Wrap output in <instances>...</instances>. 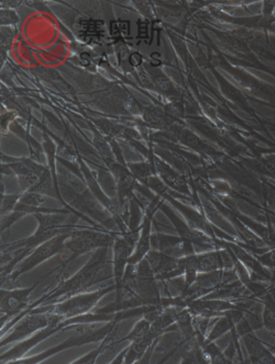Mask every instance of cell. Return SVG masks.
Segmentation results:
<instances>
[{
  "label": "cell",
  "mask_w": 275,
  "mask_h": 364,
  "mask_svg": "<svg viewBox=\"0 0 275 364\" xmlns=\"http://www.w3.org/2000/svg\"><path fill=\"white\" fill-rule=\"evenodd\" d=\"M108 248H99L96 250L92 258L87 262V264L83 267L78 272L75 273L72 278L66 280H61L56 289L48 291L43 296L40 297L39 300L29 305L27 309H32L38 307L39 305L46 303H51L58 299L60 296H64L66 299L73 296V295L84 293L88 290L93 285L97 284L100 281L106 280L109 277H102V272L110 266L114 264L108 260Z\"/></svg>",
  "instance_id": "6da1fadb"
},
{
  "label": "cell",
  "mask_w": 275,
  "mask_h": 364,
  "mask_svg": "<svg viewBox=\"0 0 275 364\" xmlns=\"http://www.w3.org/2000/svg\"><path fill=\"white\" fill-rule=\"evenodd\" d=\"M113 291H116V284L109 285V287L95 291V292L80 293V294L73 295V296L68 297L64 302L58 303V304L34 307L30 311L26 309V311L20 313L18 316H16V318L12 319L8 323L7 327L10 329L12 326H15V323H17L29 311H32V313L51 311L54 314L64 317V319H70L73 317L80 316V315L87 314L97 304V302H99L105 295L113 292Z\"/></svg>",
  "instance_id": "7a4b0ae2"
},
{
  "label": "cell",
  "mask_w": 275,
  "mask_h": 364,
  "mask_svg": "<svg viewBox=\"0 0 275 364\" xmlns=\"http://www.w3.org/2000/svg\"><path fill=\"white\" fill-rule=\"evenodd\" d=\"M117 323H118V321H108V323L100 327V328H96L95 326H84L85 323H82V326H80L78 333L68 338V341H64V343H58L56 347L48 349L44 353H39V355H34V357L17 360L14 363H40V362L48 359L52 355L62 353L64 350L70 349V348L80 347V346L103 341L107 336L110 335L115 331Z\"/></svg>",
  "instance_id": "3957f363"
},
{
  "label": "cell",
  "mask_w": 275,
  "mask_h": 364,
  "mask_svg": "<svg viewBox=\"0 0 275 364\" xmlns=\"http://www.w3.org/2000/svg\"><path fill=\"white\" fill-rule=\"evenodd\" d=\"M117 235L109 234V232H97L94 230H73L70 237L66 242V250L71 252V256L66 259L62 264V268L64 269L74 262L75 259L86 254V252H93V250L104 248L114 245Z\"/></svg>",
  "instance_id": "277c9868"
},
{
  "label": "cell",
  "mask_w": 275,
  "mask_h": 364,
  "mask_svg": "<svg viewBox=\"0 0 275 364\" xmlns=\"http://www.w3.org/2000/svg\"><path fill=\"white\" fill-rule=\"evenodd\" d=\"M141 228L135 230H128L123 232V235L117 236L114 242V278L116 284V300L120 302L123 300L121 294V287H123V279L125 276L129 259L133 256L135 247L137 246L138 240L140 237Z\"/></svg>",
  "instance_id": "5b68a950"
},
{
  "label": "cell",
  "mask_w": 275,
  "mask_h": 364,
  "mask_svg": "<svg viewBox=\"0 0 275 364\" xmlns=\"http://www.w3.org/2000/svg\"><path fill=\"white\" fill-rule=\"evenodd\" d=\"M66 321L64 317L60 315L54 314L51 311H44V313H32L29 311L27 315H24L15 326L12 328L10 335L1 339L0 346L1 348L15 341H21L26 338L29 337L36 331L46 328L52 323H60Z\"/></svg>",
  "instance_id": "8992f818"
},
{
  "label": "cell",
  "mask_w": 275,
  "mask_h": 364,
  "mask_svg": "<svg viewBox=\"0 0 275 364\" xmlns=\"http://www.w3.org/2000/svg\"><path fill=\"white\" fill-rule=\"evenodd\" d=\"M71 234L72 232L61 234V235L56 236V237L36 247V250H32L31 254L27 258L22 260L19 266L16 267L15 270L12 271L7 281L11 283L16 282L18 278L24 273L29 272L32 269L39 266L40 264L46 262L48 259L60 254L61 252H63L66 250V242L70 237Z\"/></svg>",
  "instance_id": "52a82bcc"
},
{
  "label": "cell",
  "mask_w": 275,
  "mask_h": 364,
  "mask_svg": "<svg viewBox=\"0 0 275 364\" xmlns=\"http://www.w3.org/2000/svg\"><path fill=\"white\" fill-rule=\"evenodd\" d=\"M133 291L143 305H162V296L157 287V280L147 258L142 259L135 266Z\"/></svg>",
  "instance_id": "ba28073f"
},
{
  "label": "cell",
  "mask_w": 275,
  "mask_h": 364,
  "mask_svg": "<svg viewBox=\"0 0 275 364\" xmlns=\"http://www.w3.org/2000/svg\"><path fill=\"white\" fill-rule=\"evenodd\" d=\"M39 282L34 283L32 287L27 289H7L1 288L0 296H1V328L8 323L11 317L18 316L20 313L26 311L29 307V299L34 289L38 287Z\"/></svg>",
  "instance_id": "9c48e42d"
},
{
  "label": "cell",
  "mask_w": 275,
  "mask_h": 364,
  "mask_svg": "<svg viewBox=\"0 0 275 364\" xmlns=\"http://www.w3.org/2000/svg\"><path fill=\"white\" fill-rule=\"evenodd\" d=\"M145 258L152 268L157 281H162V282L171 281L183 276L185 272L184 257L174 258L157 250H150Z\"/></svg>",
  "instance_id": "30bf717a"
},
{
  "label": "cell",
  "mask_w": 275,
  "mask_h": 364,
  "mask_svg": "<svg viewBox=\"0 0 275 364\" xmlns=\"http://www.w3.org/2000/svg\"><path fill=\"white\" fill-rule=\"evenodd\" d=\"M151 248L174 258H182L196 254L195 247L191 240H184L180 235H167L160 232L151 235Z\"/></svg>",
  "instance_id": "8fae6325"
},
{
  "label": "cell",
  "mask_w": 275,
  "mask_h": 364,
  "mask_svg": "<svg viewBox=\"0 0 275 364\" xmlns=\"http://www.w3.org/2000/svg\"><path fill=\"white\" fill-rule=\"evenodd\" d=\"M64 328H66V327L63 326V323H52V325L46 327V328L41 329V331L36 333V335L20 341L19 343H17L15 347L12 348L9 351H7V353H1L0 362H1V363H8V362L14 363V362L21 359V358L27 355L32 348L36 347V345H39L40 343L46 341L48 337H51V336H53L54 333H58V331H64Z\"/></svg>",
  "instance_id": "7c38bea8"
},
{
  "label": "cell",
  "mask_w": 275,
  "mask_h": 364,
  "mask_svg": "<svg viewBox=\"0 0 275 364\" xmlns=\"http://www.w3.org/2000/svg\"><path fill=\"white\" fill-rule=\"evenodd\" d=\"M160 197L163 199L170 201L172 205L175 206L179 211L185 216L187 224L191 226L194 230H201V232H205L210 237L216 238L215 230H214V226L210 225L208 223L207 218L205 215L196 211V210L192 209L190 206L185 205V204L181 203L177 200L174 199L170 193V188H167V190L162 191V193L159 194Z\"/></svg>",
  "instance_id": "4fadbf2b"
},
{
  "label": "cell",
  "mask_w": 275,
  "mask_h": 364,
  "mask_svg": "<svg viewBox=\"0 0 275 364\" xmlns=\"http://www.w3.org/2000/svg\"><path fill=\"white\" fill-rule=\"evenodd\" d=\"M251 363H275V355L260 341L254 331L242 336Z\"/></svg>",
  "instance_id": "5bb4252c"
},
{
  "label": "cell",
  "mask_w": 275,
  "mask_h": 364,
  "mask_svg": "<svg viewBox=\"0 0 275 364\" xmlns=\"http://www.w3.org/2000/svg\"><path fill=\"white\" fill-rule=\"evenodd\" d=\"M155 166L157 175H159L160 179L165 182L167 187L180 192V193L189 194V196L191 194L187 180L183 176L180 175L177 171H174L171 166L167 165V163L157 159L155 156Z\"/></svg>",
  "instance_id": "9a60e30c"
},
{
  "label": "cell",
  "mask_w": 275,
  "mask_h": 364,
  "mask_svg": "<svg viewBox=\"0 0 275 364\" xmlns=\"http://www.w3.org/2000/svg\"><path fill=\"white\" fill-rule=\"evenodd\" d=\"M151 80H152L153 88L163 95L171 99L172 101H179L180 91L177 87L174 86L172 80L169 77L162 72V70H157V68H147Z\"/></svg>",
  "instance_id": "2e32d148"
},
{
  "label": "cell",
  "mask_w": 275,
  "mask_h": 364,
  "mask_svg": "<svg viewBox=\"0 0 275 364\" xmlns=\"http://www.w3.org/2000/svg\"><path fill=\"white\" fill-rule=\"evenodd\" d=\"M143 120L152 129L165 131L169 129L175 121L172 120L169 115L165 112V109L157 106L145 107L142 110Z\"/></svg>",
  "instance_id": "e0dca14e"
},
{
  "label": "cell",
  "mask_w": 275,
  "mask_h": 364,
  "mask_svg": "<svg viewBox=\"0 0 275 364\" xmlns=\"http://www.w3.org/2000/svg\"><path fill=\"white\" fill-rule=\"evenodd\" d=\"M117 196H118L119 204L125 205L126 201L130 200L133 196V189L137 186V179L129 171L128 167L125 168L116 177Z\"/></svg>",
  "instance_id": "ac0fdd59"
},
{
  "label": "cell",
  "mask_w": 275,
  "mask_h": 364,
  "mask_svg": "<svg viewBox=\"0 0 275 364\" xmlns=\"http://www.w3.org/2000/svg\"><path fill=\"white\" fill-rule=\"evenodd\" d=\"M224 254V252L220 250L197 254L198 273L212 272V271L224 269V258H222Z\"/></svg>",
  "instance_id": "d6986e66"
},
{
  "label": "cell",
  "mask_w": 275,
  "mask_h": 364,
  "mask_svg": "<svg viewBox=\"0 0 275 364\" xmlns=\"http://www.w3.org/2000/svg\"><path fill=\"white\" fill-rule=\"evenodd\" d=\"M262 325L269 333L275 336V283H271L266 294L262 297Z\"/></svg>",
  "instance_id": "ffe728a7"
},
{
  "label": "cell",
  "mask_w": 275,
  "mask_h": 364,
  "mask_svg": "<svg viewBox=\"0 0 275 364\" xmlns=\"http://www.w3.org/2000/svg\"><path fill=\"white\" fill-rule=\"evenodd\" d=\"M185 262V279H184V290L191 288L195 283L198 274L197 254L184 257Z\"/></svg>",
  "instance_id": "44dd1931"
},
{
  "label": "cell",
  "mask_w": 275,
  "mask_h": 364,
  "mask_svg": "<svg viewBox=\"0 0 275 364\" xmlns=\"http://www.w3.org/2000/svg\"><path fill=\"white\" fill-rule=\"evenodd\" d=\"M114 331L110 333V335L107 336L105 338L104 341H103L102 345L99 346L96 349L90 351V353H87L84 357L81 358V359L76 360V361L73 362L74 364H93L96 362L97 358H98L99 355H102L103 353H105L107 349H108L110 346L115 345V339H114Z\"/></svg>",
  "instance_id": "7402d4cb"
},
{
  "label": "cell",
  "mask_w": 275,
  "mask_h": 364,
  "mask_svg": "<svg viewBox=\"0 0 275 364\" xmlns=\"http://www.w3.org/2000/svg\"><path fill=\"white\" fill-rule=\"evenodd\" d=\"M127 167H128L131 173L135 176V179L140 180L147 187L150 177L157 175V171L153 169L150 161L149 163L130 164V165L127 166Z\"/></svg>",
  "instance_id": "603a6c76"
},
{
  "label": "cell",
  "mask_w": 275,
  "mask_h": 364,
  "mask_svg": "<svg viewBox=\"0 0 275 364\" xmlns=\"http://www.w3.org/2000/svg\"><path fill=\"white\" fill-rule=\"evenodd\" d=\"M150 328H151V323L142 317V319H140V321L135 323V326L133 327V331H131L126 337L121 338L118 343H125V341L133 343V341H139V339L145 337V336L149 333Z\"/></svg>",
  "instance_id": "cb8c5ba5"
},
{
  "label": "cell",
  "mask_w": 275,
  "mask_h": 364,
  "mask_svg": "<svg viewBox=\"0 0 275 364\" xmlns=\"http://www.w3.org/2000/svg\"><path fill=\"white\" fill-rule=\"evenodd\" d=\"M204 353L207 355L209 363H229L224 353L216 346L215 343H205L203 347Z\"/></svg>",
  "instance_id": "d4e9b609"
},
{
  "label": "cell",
  "mask_w": 275,
  "mask_h": 364,
  "mask_svg": "<svg viewBox=\"0 0 275 364\" xmlns=\"http://www.w3.org/2000/svg\"><path fill=\"white\" fill-rule=\"evenodd\" d=\"M22 194H5L1 193V216L10 213L15 210Z\"/></svg>",
  "instance_id": "484cf974"
},
{
  "label": "cell",
  "mask_w": 275,
  "mask_h": 364,
  "mask_svg": "<svg viewBox=\"0 0 275 364\" xmlns=\"http://www.w3.org/2000/svg\"><path fill=\"white\" fill-rule=\"evenodd\" d=\"M24 215H26V213H24V212L14 210V211L10 212V213L1 216V232L7 230L10 226L14 225L18 220H20V218Z\"/></svg>",
  "instance_id": "4316f807"
},
{
  "label": "cell",
  "mask_w": 275,
  "mask_h": 364,
  "mask_svg": "<svg viewBox=\"0 0 275 364\" xmlns=\"http://www.w3.org/2000/svg\"><path fill=\"white\" fill-rule=\"evenodd\" d=\"M249 62H250V64H248V66H251V68H256V70L268 73V74L273 75L275 77V68H270L268 65L264 64V62H261L260 60H258L256 55L254 56Z\"/></svg>",
  "instance_id": "83f0119b"
},
{
  "label": "cell",
  "mask_w": 275,
  "mask_h": 364,
  "mask_svg": "<svg viewBox=\"0 0 275 364\" xmlns=\"http://www.w3.org/2000/svg\"><path fill=\"white\" fill-rule=\"evenodd\" d=\"M19 21L15 12L10 10H1V24H14Z\"/></svg>",
  "instance_id": "f1b7e54d"
},
{
  "label": "cell",
  "mask_w": 275,
  "mask_h": 364,
  "mask_svg": "<svg viewBox=\"0 0 275 364\" xmlns=\"http://www.w3.org/2000/svg\"><path fill=\"white\" fill-rule=\"evenodd\" d=\"M264 14L266 17H272L275 14V1H264Z\"/></svg>",
  "instance_id": "f546056e"
},
{
  "label": "cell",
  "mask_w": 275,
  "mask_h": 364,
  "mask_svg": "<svg viewBox=\"0 0 275 364\" xmlns=\"http://www.w3.org/2000/svg\"><path fill=\"white\" fill-rule=\"evenodd\" d=\"M14 117H15V114L11 112L4 113V114L1 115V129H3L4 132L7 131L8 125L11 123V120Z\"/></svg>",
  "instance_id": "4dcf8cb0"
},
{
  "label": "cell",
  "mask_w": 275,
  "mask_h": 364,
  "mask_svg": "<svg viewBox=\"0 0 275 364\" xmlns=\"http://www.w3.org/2000/svg\"><path fill=\"white\" fill-rule=\"evenodd\" d=\"M129 347H127L126 349H123L118 355H117L116 359L113 360L111 363L113 364H121L125 363V359H126L127 353H128Z\"/></svg>",
  "instance_id": "1f68e13d"
},
{
  "label": "cell",
  "mask_w": 275,
  "mask_h": 364,
  "mask_svg": "<svg viewBox=\"0 0 275 364\" xmlns=\"http://www.w3.org/2000/svg\"><path fill=\"white\" fill-rule=\"evenodd\" d=\"M252 100L256 101V102L261 103V105H264V106L269 107V108L274 109L275 110V103L274 102H266V101L260 100V99L251 98Z\"/></svg>",
  "instance_id": "d6a6232c"
},
{
  "label": "cell",
  "mask_w": 275,
  "mask_h": 364,
  "mask_svg": "<svg viewBox=\"0 0 275 364\" xmlns=\"http://www.w3.org/2000/svg\"><path fill=\"white\" fill-rule=\"evenodd\" d=\"M274 17H275V14H274Z\"/></svg>",
  "instance_id": "836d02e7"
}]
</instances>
